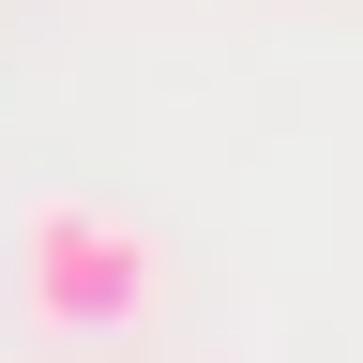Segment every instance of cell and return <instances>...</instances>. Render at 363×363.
I'll return each mask as SVG.
<instances>
[{"mask_svg":"<svg viewBox=\"0 0 363 363\" xmlns=\"http://www.w3.org/2000/svg\"><path fill=\"white\" fill-rule=\"evenodd\" d=\"M16 288H30L45 333H136L152 288H167V257H152V227H136V212L30 197V227H16Z\"/></svg>","mask_w":363,"mask_h":363,"instance_id":"cell-1","label":"cell"}]
</instances>
